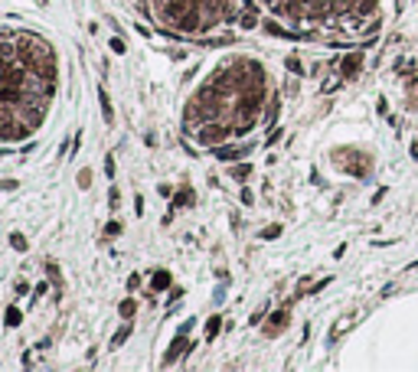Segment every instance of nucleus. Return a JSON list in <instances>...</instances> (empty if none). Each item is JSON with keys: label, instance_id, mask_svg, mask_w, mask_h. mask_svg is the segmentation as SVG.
<instances>
[{"label": "nucleus", "instance_id": "obj_1", "mask_svg": "<svg viewBox=\"0 0 418 372\" xmlns=\"http://www.w3.org/2000/svg\"><path fill=\"white\" fill-rule=\"evenodd\" d=\"M229 134H235V128L222 124V118H219V121H206L203 128L196 131V141H199V144H206V147H213V144H222Z\"/></svg>", "mask_w": 418, "mask_h": 372}, {"label": "nucleus", "instance_id": "obj_2", "mask_svg": "<svg viewBox=\"0 0 418 372\" xmlns=\"http://www.w3.org/2000/svg\"><path fill=\"white\" fill-rule=\"evenodd\" d=\"M190 327H193L190 320H186L183 327H180L177 340L170 343V349H167V356H164V366H170V362H177V359H180V353H190V343H186V333H190Z\"/></svg>", "mask_w": 418, "mask_h": 372}, {"label": "nucleus", "instance_id": "obj_3", "mask_svg": "<svg viewBox=\"0 0 418 372\" xmlns=\"http://www.w3.org/2000/svg\"><path fill=\"white\" fill-rule=\"evenodd\" d=\"M359 69H363V52H350L343 62H340V79H356L359 75Z\"/></svg>", "mask_w": 418, "mask_h": 372}, {"label": "nucleus", "instance_id": "obj_4", "mask_svg": "<svg viewBox=\"0 0 418 372\" xmlns=\"http://www.w3.org/2000/svg\"><path fill=\"white\" fill-rule=\"evenodd\" d=\"M248 150H252V144H242V147H216L213 154L226 163H235V160H242V157H248Z\"/></svg>", "mask_w": 418, "mask_h": 372}, {"label": "nucleus", "instance_id": "obj_5", "mask_svg": "<svg viewBox=\"0 0 418 372\" xmlns=\"http://www.w3.org/2000/svg\"><path fill=\"white\" fill-rule=\"evenodd\" d=\"M284 327H288V307H281L278 314L268 317V323H265V333H268V336H278Z\"/></svg>", "mask_w": 418, "mask_h": 372}, {"label": "nucleus", "instance_id": "obj_6", "mask_svg": "<svg viewBox=\"0 0 418 372\" xmlns=\"http://www.w3.org/2000/svg\"><path fill=\"white\" fill-rule=\"evenodd\" d=\"M239 23L245 26V30H255V26H258V7H255L252 0H245V4H242V10H239Z\"/></svg>", "mask_w": 418, "mask_h": 372}, {"label": "nucleus", "instance_id": "obj_7", "mask_svg": "<svg viewBox=\"0 0 418 372\" xmlns=\"http://www.w3.org/2000/svg\"><path fill=\"white\" fill-rule=\"evenodd\" d=\"M98 101H101V114H104V124H115V111H111V98H108V92H98Z\"/></svg>", "mask_w": 418, "mask_h": 372}, {"label": "nucleus", "instance_id": "obj_8", "mask_svg": "<svg viewBox=\"0 0 418 372\" xmlns=\"http://www.w3.org/2000/svg\"><path fill=\"white\" fill-rule=\"evenodd\" d=\"M248 176H252V167H248V163H235V167H232V180L245 183Z\"/></svg>", "mask_w": 418, "mask_h": 372}, {"label": "nucleus", "instance_id": "obj_9", "mask_svg": "<svg viewBox=\"0 0 418 372\" xmlns=\"http://www.w3.org/2000/svg\"><path fill=\"white\" fill-rule=\"evenodd\" d=\"M395 69H399L402 75H412L418 69V59H399V62H395Z\"/></svg>", "mask_w": 418, "mask_h": 372}, {"label": "nucleus", "instance_id": "obj_10", "mask_svg": "<svg viewBox=\"0 0 418 372\" xmlns=\"http://www.w3.org/2000/svg\"><path fill=\"white\" fill-rule=\"evenodd\" d=\"M170 271H157L154 274V291H164V287H170Z\"/></svg>", "mask_w": 418, "mask_h": 372}, {"label": "nucleus", "instance_id": "obj_11", "mask_svg": "<svg viewBox=\"0 0 418 372\" xmlns=\"http://www.w3.org/2000/svg\"><path fill=\"white\" fill-rule=\"evenodd\" d=\"M219 327H222L219 317H209V323H206V340H216V336H219Z\"/></svg>", "mask_w": 418, "mask_h": 372}, {"label": "nucleus", "instance_id": "obj_12", "mask_svg": "<svg viewBox=\"0 0 418 372\" xmlns=\"http://www.w3.org/2000/svg\"><path fill=\"white\" fill-rule=\"evenodd\" d=\"M134 310H137V300L134 297L121 300V317H124V320H131V317H134Z\"/></svg>", "mask_w": 418, "mask_h": 372}, {"label": "nucleus", "instance_id": "obj_13", "mask_svg": "<svg viewBox=\"0 0 418 372\" xmlns=\"http://www.w3.org/2000/svg\"><path fill=\"white\" fill-rule=\"evenodd\" d=\"M128 336H131V327H128V323H124V327H121V330H118V333H115V336H111V346H115V349H118V346H121V343H124V340H128Z\"/></svg>", "mask_w": 418, "mask_h": 372}, {"label": "nucleus", "instance_id": "obj_14", "mask_svg": "<svg viewBox=\"0 0 418 372\" xmlns=\"http://www.w3.org/2000/svg\"><path fill=\"white\" fill-rule=\"evenodd\" d=\"M4 323H7V327H17V323H20V310H17V307H7Z\"/></svg>", "mask_w": 418, "mask_h": 372}, {"label": "nucleus", "instance_id": "obj_15", "mask_svg": "<svg viewBox=\"0 0 418 372\" xmlns=\"http://www.w3.org/2000/svg\"><path fill=\"white\" fill-rule=\"evenodd\" d=\"M190 203H193V193H190V190H186V186H183V190L177 193V199H173V206H190Z\"/></svg>", "mask_w": 418, "mask_h": 372}, {"label": "nucleus", "instance_id": "obj_16", "mask_svg": "<svg viewBox=\"0 0 418 372\" xmlns=\"http://www.w3.org/2000/svg\"><path fill=\"white\" fill-rule=\"evenodd\" d=\"M265 121H268V124H275V121H278V98H275V101H268V108H265Z\"/></svg>", "mask_w": 418, "mask_h": 372}, {"label": "nucleus", "instance_id": "obj_17", "mask_svg": "<svg viewBox=\"0 0 418 372\" xmlns=\"http://www.w3.org/2000/svg\"><path fill=\"white\" fill-rule=\"evenodd\" d=\"M10 245L17 248V252H26V238L20 235V232H13V235H10Z\"/></svg>", "mask_w": 418, "mask_h": 372}, {"label": "nucleus", "instance_id": "obj_18", "mask_svg": "<svg viewBox=\"0 0 418 372\" xmlns=\"http://www.w3.org/2000/svg\"><path fill=\"white\" fill-rule=\"evenodd\" d=\"M350 320H353V317H343V320H340V323H337V327H333V340H337V336H340V333H343V330H346V327H350Z\"/></svg>", "mask_w": 418, "mask_h": 372}, {"label": "nucleus", "instance_id": "obj_19", "mask_svg": "<svg viewBox=\"0 0 418 372\" xmlns=\"http://www.w3.org/2000/svg\"><path fill=\"white\" fill-rule=\"evenodd\" d=\"M281 235V225H268V229L262 232V238H278Z\"/></svg>", "mask_w": 418, "mask_h": 372}, {"label": "nucleus", "instance_id": "obj_20", "mask_svg": "<svg viewBox=\"0 0 418 372\" xmlns=\"http://www.w3.org/2000/svg\"><path fill=\"white\" fill-rule=\"evenodd\" d=\"M288 69H291V72H294V75H304V66H301V62H297L294 56L288 59Z\"/></svg>", "mask_w": 418, "mask_h": 372}, {"label": "nucleus", "instance_id": "obj_21", "mask_svg": "<svg viewBox=\"0 0 418 372\" xmlns=\"http://www.w3.org/2000/svg\"><path fill=\"white\" fill-rule=\"evenodd\" d=\"M104 176H108V180L115 176V157H104Z\"/></svg>", "mask_w": 418, "mask_h": 372}, {"label": "nucleus", "instance_id": "obj_22", "mask_svg": "<svg viewBox=\"0 0 418 372\" xmlns=\"http://www.w3.org/2000/svg\"><path fill=\"white\" fill-rule=\"evenodd\" d=\"M104 232H108V235H118V232H121V222H118V219H111V222L104 225Z\"/></svg>", "mask_w": 418, "mask_h": 372}, {"label": "nucleus", "instance_id": "obj_23", "mask_svg": "<svg viewBox=\"0 0 418 372\" xmlns=\"http://www.w3.org/2000/svg\"><path fill=\"white\" fill-rule=\"evenodd\" d=\"M88 173H92V170H82V173H79V186H82V190H88V183H92V176H88Z\"/></svg>", "mask_w": 418, "mask_h": 372}, {"label": "nucleus", "instance_id": "obj_24", "mask_svg": "<svg viewBox=\"0 0 418 372\" xmlns=\"http://www.w3.org/2000/svg\"><path fill=\"white\" fill-rule=\"evenodd\" d=\"M128 287H131V291H137V287H141V274H131V278H128Z\"/></svg>", "mask_w": 418, "mask_h": 372}, {"label": "nucleus", "instance_id": "obj_25", "mask_svg": "<svg viewBox=\"0 0 418 372\" xmlns=\"http://www.w3.org/2000/svg\"><path fill=\"white\" fill-rule=\"evenodd\" d=\"M278 141H281V131H278V128H275V131H271V134H268V147H275V144H278Z\"/></svg>", "mask_w": 418, "mask_h": 372}, {"label": "nucleus", "instance_id": "obj_26", "mask_svg": "<svg viewBox=\"0 0 418 372\" xmlns=\"http://www.w3.org/2000/svg\"><path fill=\"white\" fill-rule=\"evenodd\" d=\"M108 203H111V209H118V203H121V196H118V190H111V193H108Z\"/></svg>", "mask_w": 418, "mask_h": 372}, {"label": "nucleus", "instance_id": "obj_27", "mask_svg": "<svg viewBox=\"0 0 418 372\" xmlns=\"http://www.w3.org/2000/svg\"><path fill=\"white\" fill-rule=\"evenodd\" d=\"M111 49H115V52H124V43H121V39L115 36V39H111Z\"/></svg>", "mask_w": 418, "mask_h": 372}, {"label": "nucleus", "instance_id": "obj_28", "mask_svg": "<svg viewBox=\"0 0 418 372\" xmlns=\"http://www.w3.org/2000/svg\"><path fill=\"white\" fill-rule=\"evenodd\" d=\"M0 190H17V180H0Z\"/></svg>", "mask_w": 418, "mask_h": 372}]
</instances>
